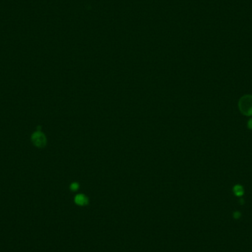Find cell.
Wrapping results in <instances>:
<instances>
[{"label": "cell", "mask_w": 252, "mask_h": 252, "mask_svg": "<svg viewBox=\"0 0 252 252\" xmlns=\"http://www.w3.org/2000/svg\"><path fill=\"white\" fill-rule=\"evenodd\" d=\"M240 111L244 115L252 116V95H245L242 97L238 103Z\"/></svg>", "instance_id": "cell-1"}, {"label": "cell", "mask_w": 252, "mask_h": 252, "mask_svg": "<svg viewBox=\"0 0 252 252\" xmlns=\"http://www.w3.org/2000/svg\"><path fill=\"white\" fill-rule=\"evenodd\" d=\"M32 143L38 147H43L47 144V139L44 134L41 131L35 132L31 137Z\"/></svg>", "instance_id": "cell-2"}, {"label": "cell", "mask_w": 252, "mask_h": 252, "mask_svg": "<svg viewBox=\"0 0 252 252\" xmlns=\"http://www.w3.org/2000/svg\"><path fill=\"white\" fill-rule=\"evenodd\" d=\"M75 201L78 205L84 206L88 203V198L84 195H78L75 198Z\"/></svg>", "instance_id": "cell-3"}, {"label": "cell", "mask_w": 252, "mask_h": 252, "mask_svg": "<svg viewBox=\"0 0 252 252\" xmlns=\"http://www.w3.org/2000/svg\"><path fill=\"white\" fill-rule=\"evenodd\" d=\"M233 191L237 196H241L243 194V188L240 185H236L234 187Z\"/></svg>", "instance_id": "cell-4"}, {"label": "cell", "mask_w": 252, "mask_h": 252, "mask_svg": "<svg viewBox=\"0 0 252 252\" xmlns=\"http://www.w3.org/2000/svg\"><path fill=\"white\" fill-rule=\"evenodd\" d=\"M71 190H73V191H75V190H77L78 188H79V184H78V183H73V184H72V185H71Z\"/></svg>", "instance_id": "cell-5"}, {"label": "cell", "mask_w": 252, "mask_h": 252, "mask_svg": "<svg viewBox=\"0 0 252 252\" xmlns=\"http://www.w3.org/2000/svg\"><path fill=\"white\" fill-rule=\"evenodd\" d=\"M234 218H239L240 217V212H234Z\"/></svg>", "instance_id": "cell-6"}, {"label": "cell", "mask_w": 252, "mask_h": 252, "mask_svg": "<svg viewBox=\"0 0 252 252\" xmlns=\"http://www.w3.org/2000/svg\"><path fill=\"white\" fill-rule=\"evenodd\" d=\"M248 126L250 129H252V119H251L249 122H248Z\"/></svg>", "instance_id": "cell-7"}]
</instances>
